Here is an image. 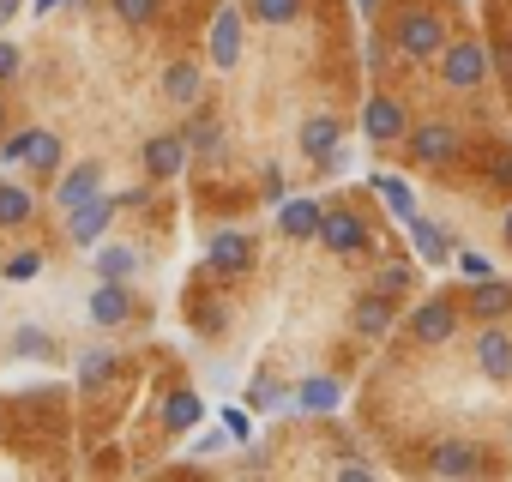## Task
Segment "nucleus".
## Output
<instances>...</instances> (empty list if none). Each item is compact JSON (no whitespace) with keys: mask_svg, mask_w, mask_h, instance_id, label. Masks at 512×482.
<instances>
[{"mask_svg":"<svg viewBox=\"0 0 512 482\" xmlns=\"http://www.w3.org/2000/svg\"><path fill=\"white\" fill-rule=\"evenodd\" d=\"M446 43H452V37H446V19H440L434 7H404V13L392 19V49H398L404 61H440Z\"/></svg>","mask_w":512,"mask_h":482,"instance_id":"1","label":"nucleus"},{"mask_svg":"<svg viewBox=\"0 0 512 482\" xmlns=\"http://www.w3.org/2000/svg\"><path fill=\"white\" fill-rule=\"evenodd\" d=\"M320 241H326V254L356 260V254H368L374 229H368V217H362V211H350V205H326V217H320Z\"/></svg>","mask_w":512,"mask_h":482,"instance_id":"2","label":"nucleus"},{"mask_svg":"<svg viewBox=\"0 0 512 482\" xmlns=\"http://www.w3.org/2000/svg\"><path fill=\"white\" fill-rule=\"evenodd\" d=\"M404 151H410V163H422V169H446V163L464 157V133L446 127V121H422L416 133H404Z\"/></svg>","mask_w":512,"mask_h":482,"instance_id":"3","label":"nucleus"},{"mask_svg":"<svg viewBox=\"0 0 512 482\" xmlns=\"http://www.w3.org/2000/svg\"><path fill=\"white\" fill-rule=\"evenodd\" d=\"M440 79H446L452 91H482V85H488V49H482L476 37L446 43V49H440Z\"/></svg>","mask_w":512,"mask_h":482,"instance_id":"4","label":"nucleus"},{"mask_svg":"<svg viewBox=\"0 0 512 482\" xmlns=\"http://www.w3.org/2000/svg\"><path fill=\"white\" fill-rule=\"evenodd\" d=\"M362 133H368V145H404V133H410L404 103L386 97V91H368V103H362Z\"/></svg>","mask_w":512,"mask_h":482,"instance_id":"5","label":"nucleus"},{"mask_svg":"<svg viewBox=\"0 0 512 482\" xmlns=\"http://www.w3.org/2000/svg\"><path fill=\"white\" fill-rule=\"evenodd\" d=\"M115 211H121V199H85V205H73L67 211V241L73 248H97V241L109 235V223H115Z\"/></svg>","mask_w":512,"mask_h":482,"instance_id":"6","label":"nucleus"},{"mask_svg":"<svg viewBox=\"0 0 512 482\" xmlns=\"http://www.w3.org/2000/svg\"><path fill=\"white\" fill-rule=\"evenodd\" d=\"M205 260H211L217 278H247L253 272V235L247 229H217L211 248H205Z\"/></svg>","mask_w":512,"mask_h":482,"instance_id":"7","label":"nucleus"},{"mask_svg":"<svg viewBox=\"0 0 512 482\" xmlns=\"http://www.w3.org/2000/svg\"><path fill=\"white\" fill-rule=\"evenodd\" d=\"M241 19H247V7H223L211 19V31H205V55H211L217 73H229L241 61Z\"/></svg>","mask_w":512,"mask_h":482,"instance_id":"8","label":"nucleus"},{"mask_svg":"<svg viewBox=\"0 0 512 482\" xmlns=\"http://www.w3.org/2000/svg\"><path fill=\"white\" fill-rule=\"evenodd\" d=\"M187 157H193L187 133H151V139H145V175H151V181H175V175L187 169Z\"/></svg>","mask_w":512,"mask_h":482,"instance_id":"9","label":"nucleus"},{"mask_svg":"<svg viewBox=\"0 0 512 482\" xmlns=\"http://www.w3.org/2000/svg\"><path fill=\"white\" fill-rule=\"evenodd\" d=\"M476 368L494 386L512 380V332H500V320H488V332H476Z\"/></svg>","mask_w":512,"mask_h":482,"instance_id":"10","label":"nucleus"},{"mask_svg":"<svg viewBox=\"0 0 512 482\" xmlns=\"http://www.w3.org/2000/svg\"><path fill=\"white\" fill-rule=\"evenodd\" d=\"M464 314L482 320V326H488V320H506V314H512V278H494V272L476 278V290L464 296Z\"/></svg>","mask_w":512,"mask_h":482,"instance_id":"11","label":"nucleus"},{"mask_svg":"<svg viewBox=\"0 0 512 482\" xmlns=\"http://www.w3.org/2000/svg\"><path fill=\"white\" fill-rule=\"evenodd\" d=\"M338 145H344V121L338 115H308L302 121V157L308 163H338Z\"/></svg>","mask_w":512,"mask_h":482,"instance_id":"12","label":"nucleus"},{"mask_svg":"<svg viewBox=\"0 0 512 482\" xmlns=\"http://www.w3.org/2000/svg\"><path fill=\"white\" fill-rule=\"evenodd\" d=\"M103 193V163H73V169H61V181H55V205L61 211H73V205H85V199H97Z\"/></svg>","mask_w":512,"mask_h":482,"instance_id":"13","label":"nucleus"},{"mask_svg":"<svg viewBox=\"0 0 512 482\" xmlns=\"http://www.w3.org/2000/svg\"><path fill=\"white\" fill-rule=\"evenodd\" d=\"M127 320H133V296H127V284L97 278V290H91V326L115 332V326H127Z\"/></svg>","mask_w":512,"mask_h":482,"instance_id":"14","label":"nucleus"},{"mask_svg":"<svg viewBox=\"0 0 512 482\" xmlns=\"http://www.w3.org/2000/svg\"><path fill=\"white\" fill-rule=\"evenodd\" d=\"M410 332H416V344H446V338L458 332V308H452L446 296H428V302L410 314Z\"/></svg>","mask_w":512,"mask_h":482,"instance_id":"15","label":"nucleus"},{"mask_svg":"<svg viewBox=\"0 0 512 482\" xmlns=\"http://www.w3.org/2000/svg\"><path fill=\"white\" fill-rule=\"evenodd\" d=\"M320 217H326L320 199H284L278 205V235L284 241H314L320 235Z\"/></svg>","mask_w":512,"mask_h":482,"instance_id":"16","label":"nucleus"},{"mask_svg":"<svg viewBox=\"0 0 512 482\" xmlns=\"http://www.w3.org/2000/svg\"><path fill=\"white\" fill-rule=\"evenodd\" d=\"M362 338H386L392 326H398V296H386V290H368L362 302H356V320H350Z\"/></svg>","mask_w":512,"mask_h":482,"instance_id":"17","label":"nucleus"},{"mask_svg":"<svg viewBox=\"0 0 512 482\" xmlns=\"http://www.w3.org/2000/svg\"><path fill=\"white\" fill-rule=\"evenodd\" d=\"M428 470H434V476H476V470H482V446H470V440H440V446L428 452Z\"/></svg>","mask_w":512,"mask_h":482,"instance_id":"18","label":"nucleus"},{"mask_svg":"<svg viewBox=\"0 0 512 482\" xmlns=\"http://www.w3.org/2000/svg\"><path fill=\"white\" fill-rule=\"evenodd\" d=\"M404 229H410V248H416V260H422V266H446V260H452V241H446V229H440V223H428L422 211H416Z\"/></svg>","mask_w":512,"mask_h":482,"instance_id":"19","label":"nucleus"},{"mask_svg":"<svg viewBox=\"0 0 512 482\" xmlns=\"http://www.w3.org/2000/svg\"><path fill=\"white\" fill-rule=\"evenodd\" d=\"M37 217V193L25 181H0V229H25Z\"/></svg>","mask_w":512,"mask_h":482,"instance_id":"20","label":"nucleus"},{"mask_svg":"<svg viewBox=\"0 0 512 482\" xmlns=\"http://www.w3.org/2000/svg\"><path fill=\"white\" fill-rule=\"evenodd\" d=\"M25 163H31V175H61V163H67V145H61V133H49V127H31V151H25Z\"/></svg>","mask_w":512,"mask_h":482,"instance_id":"21","label":"nucleus"},{"mask_svg":"<svg viewBox=\"0 0 512 482\" xmlns=\"http://www.w3.org/2000/svg\"><path fill=\"white\" fill-rule=\"evenodd\" d=\"M163 97L169 103H199V67L193 61H169L163 67Z\"/></svg>","mask_w":512,"mask_h":482,"instance_id":"22","label":"nucleus"},{"mask_svg":"<svg viewBox=\"0 0 512 482\" xmlns=\"http://www.w3.org/2000/svg\"><path fill=\"white\" fill-rule=\"evenodd\" d=\"M199 416H205V404H199V392H169V404H163V428H175V434H187V428H199Z\"/></svg>","mask_w":512,"mask_h":482,"instance_id":"23","label":"nucleus"},{"mask_svg":"<svg viewBox=\"0 0 512 482\" xmlns=\"http://www.w3.org/2000/svg\"><path fill=\"white\" fill-rule=\"evenodd\" d=\"M296 404H302V410H314V416L338 410V380H332V374H308V380H302V392H296Z\"/></svg>","mask_w":512,"mask_h":482,"instance_id":"24","label":"nucleus"},{"mask_svg":"<svg viewBox=\"0 0 512 482\" xmlns=\"http://www.w3.org/2000/svg\"><path fill=\"white\" fill-rule=\"evenodd\" d=\"M374 187H380V199L392 205V217H398V223H410V217H416V193L404 187V175H374Z\"/></svg>","mask_w":512,"mask_h":482,"instance_id":"25","label":"nucleus"},{"mask_svg":"<svg viewBox=\"0 0 512 482\" xmlns=\"http://www.w3.org/2000/svg\"><path fill=\"white\" fill-rule=\"evenodd\" d=\"M133 272H139V254H133V248H103V254H97V278H115V284H127Z\"/></svg>","mask_w":512,"mask_h":482,"instance_id":"26","label":"nucleus"},{"mask_svg":"<svg viewBox=\"0 0 512 482\" xmlns=\"http://www.w3.org/2000/svg\"><path fill=\"white\" fill-rule=\"evenodd\" d=\"M302 13V0H247V19H260V25H290Z\"/></svg>","mask_w":512,"mask_h":482,"instance_id":"27","label":"nucleus"},{"mask_svg":"<svg viewBox=\"0 0 512 482\" xmlns=\"http://www.w3.org/2000/svg\"><path fill=\"white\" fill-rule=\"evenodd\" d=\"M187 145H193L199 157H223V127H217L211 115H199V121L187 127Z\"/></svg>","mask_w":512,"mask_h":482,"instance_id":"28","label":"nucleus"},{"mask_svg":"<svg viewBox=\"0 0 512 482\" xmlns=\"http://www.w3.org/2000/svg\"><path fill=\"white\" fill-rule=\"evenodd\" d=\"M109 374H115V356L109 350H79V380L85 386H103Z\"/></svg>","mask_w":512,"mask_h":482,"instance_id":"29","label":"nucleus"},{"mask_svg":"<svg viewBox=\"0 0 512 482\" xmlns=\"http://www.w3.org/2000/svg\"><path fill=\"white\" fill-rule=\"evenodd\" d=\"M109 7H115L121 25H151V19L163 13V0H109Z\"/></svg>","mask_w":512,"mask_h":482,"instance_id":"30","label":"nucleus"},{"mask_svg":"<svg viewBox=\"0 0 512 482\" xmlns=\"http://www.w3.org/2000/svg\"><path fill=\"white\" fill-rule=\"evenodd\" d=\"M482 175H488V187H506L512 193V145H494L488 163H482Z\"/></svg>","mask_w":512,"mask_h":482,"instance_id":"31","label":"nucleus"},{"mask_svg":"<svg viewBox=\"0 0 512 482\" xmlns=\"http://www.w3.org/2000/svg\"><path fill=\"white\" fill-rule=\"evenodd\" d=\"M0 272H7L13 284H25V278H37V272H43V254H37V248H25V254H13L7 266H0Z\"/></svg>","mask_w":512,"mask_h":482,"instance_id":"32","label":"nucleus"},{"mask_svg":"<svg viewBox=\"0 0 512 482\" xmlns=\"http://www.w3.org/2000/svg\"><path fill=\"white\" fill-rule=\"evenodd\" d=\"M13 350H19V356H37V362H49V356H55V344H49L37 326H25V332L13 338Z\"/></svg>","mask_w":512,"mask_h":482,"instance_id":"33","label":"nucleus"},{"mask_svg":"<svg viewBox=\"0 0 512 482\" xmlns=\"http://www.w3.org/2000/svg\"><path fill=\"white\" fill-rule=\"evenodd\" d=\"M410 284H416V272H410V266H386V272L374 278V290H386V296H404Z\"/></svg>","mask_w":512,"mask_h":482,"instance_id":"34","label":"nucleus"},{"mask_svg":"<svg viewBox=\"0 0 512 482\" xmlns=\"http://www.w3.org/2000/svg\"><path fill=\"white\" fill-rule=\"evenodd\" d=\"M260 193H266V205H284V199H290V181H284V169H278V163L260 175Z\"/></svg>","mask_w":512,"mask_h":482,"instance_id":"35","label":"nucleus"},{"mask_svg":"<svg viewBox=\"0 0 512 482\" xmlns=\"http://www.w3.org/2000/svg\"><path fill=\"white\" fill-rule=\"evenodd\" d=\"M19 67H25L19 43H13V37H0V85H7V79H19Z\"/></svg>","mask_w":512,"mask_h":482,"instance_id":"36","label":"nucleus"},{"mask_svg":"<svg viewBox=\"0 0 512 482\" xmlns=\"http://www.w3.org/2000/svg\"><path fill=\"white\" fill-rule=\"evenodd\" d=\"M25 151H31V127H25V133H7V139H0V163H25Z\"/></svg>","mask_w":512,"mask_h":482,"instance_id":"37","label":"nucleus"},{"mask_svg":"<svg viewBox=\"0 0 512 482\" xmlns=\"http://www.w3.org/2000/svg\"><path fill=\"white\" fill-rule=\"evenodd\" d=\"M247 404H253V410H278V404H284V386H272V380H260V386H253V392H247Z\"/></svg>","mask_w":512,"mask_h":482,"instance_id":"38","label":"nucleus"},{"mask_svg":"<svg viewBox=\"0 0 512 482\" xmlns=\"http://www.w3.org/2000/svg\"><path fill=\"white\" fill-rule=\"evenodd\" d=\"M193 326H199L205 338H217V332L229 326V308H199V314H193Z\"/></svg>","mask_w":512,"mask_h":482,"instance_id":"39","label":"nucleus"},{"mask_svg":"<svg viewBox=\"0 0 512 482\" xmlns=\"http://www.w3.org/2000/svg\"><path fill=\"white\" fill-rule=\"evenodd\" d=\"M452 260H458V272H464V278H488V272H494L482 254H452Z\"/></svg>","mask_w":512,"mask_h":482,"instance_id":"40","label":"nucleus"},{"mask_svg":"<svg viewBox=\"0 0 512 482\" xmlns=\"http://www.w3.org/2000/svg\"><path fill=\"white\" fill-rule=\"evenodd\" d=\"M223 428H229V434H235V440H247V434H253V428H247V416H241V410H223Z\"/></svg>","mask_w":512,"mask_h":482,"instance_id":"41","label":"nucleus"},{"mask_svg":"<svg viewBox=\"0 0 512 482\" xmlns=\"http://www.w3.org/2000/svg\"><path fill=\"white\" fill-rule=\"evenodd\" d=\"M368 476H374L368 464H344V470H338V482H368Z\"/></svg>","mask_w":512,"mask_h":482,"instance_id":"42","label":"nucleus"},{"mask_svg":"<svg viewBox=\"0 0 512 482\" xmlns=\"http://www.w3.org/2000/svg\"><path fill=\"white\" fill-rule=\"evenodd\" d=\"M19 7H25V0H0V25H7V19H13Z\"/></svg>","mask_w":512,"mask_h":482,"instance_id":"43","label":"nucleus"},{"mask_svg":"<svg viewBox=\"0 0 512 482\" xmlns=\"http://www.w3.org/2000/svg\"><path fill=\"white\" fill-rule=\"evenodd\" d=\"M500 235H506V248H512V205H506V217H500Z\"/></svg>","mask_w":512,"mask_h":482,"instance_id":"44","label":"nucleus"},{"mask_svg":"<svg viewBox=\"0 0 512 482\" xmlns=\"http://www.w3.org/2000/svg\"><path fill=\"white\" fill-rule=\"evenodd\" d=\"M55 7H61V0H37V13H55Z\"/></svg>","mask_w":512,"mask_h":482,"instance_id":"45","label":"nucleus"},{"mask_svg":"<svg viewBox=\"0 0 512 482\" xmlns=\"http://www.w3.org/2000/svg\"><path fill=\"white\" fill-rule=\"evenodd\" d=\"M356 7H362V13H374V7H380V0H356Z\"/></svg>","mask_w":512,"mask_h":482,"instance_id":"46","label":"nucleus"},{"mask_svg":"<svg viewBox=\"0 0 512 482\" xmlns=\"http://www.w3.org/2000/svg\"><path fill=\"white\" fill-rule=\"evenodd\" d=\"M0 127H7V103H0Z\"/></svg>","mask_w":512,"mask_h":482,"instance_id":"47","label":"nucleus"},{"mask_svg":"<svg viewBox=\"0 0 512 482\" xmlns=\"http://www.w3.org/2000/svg\"><path fill=\"white\" fill-rule=\"evenodd\" d=\"M506 434H512V422H506Z\"/></svg>","mask_w":512,"mask_h":482,"instance_id":"48","label":"nucleus"}]
</instances>
